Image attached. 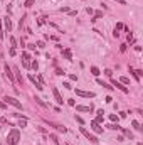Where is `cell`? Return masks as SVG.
<instances>
[{
  "label": "cell",
  "instance_id": "cell-30",
  "mask_svg": "<svg viewBox=\"0 0 143 145\" xmlns=\"http://www.w3.org/2000/svg\"><path fill=\"white\" fill-rule=\"evenodd\" d=\"M59 12H69V9L67 7H62V9H59Z\"/></svg>",
  "mask_w": 143,
  "mask_h": 145
},
{
  "label": "cell",
  "instance_id": "cell-32",
  "mask_svg": "<svg viewBox=\"0 0 143 145\" xmlns=\"http://www.w3.org/2000/svg\"><path fill=\"white\" fill-rule=\"evenodd\" d=\"M67 145H71V144H67Z\"/></svg>",
  "mask_w": 143,
  "mask_h": 145
},
{
  "label": "cell",
  "instance_id": "cell-28",
  "mask_svg": "<svg viewBox=\"0 0 143 145\" xmlns=\"http://www.w3.org/2000/svg\"><path fill=\"white\" fill-rule=\"evenodd\" d=\"M69 78H71L72 81H77V76H76V74H71V76H69Z\"/></svg>",
  "mask_w": 143,
  "mask_h": 145
},
{
  "label": "cell",
  "instance_id": "cell-9",
  "mask_svg": "<svg viewBox=\"0 0 143 145\" xmlns=\"http://www.w3.org/2000/svg\"><path fill=\"white\" fill-rule=\"evenodd\" d=\"M91 126H93V130H94L96 133H103V128L99 126V123H98V122H93V123H91Z\"/></svg>",
  "mask_w": 143,
  "mask_h": 145
},
{
  "label": "cell",
  "instance_id": "cell-3",
  "mask_svg": "<svg viewBox=\"0 0 143 145\" xmlns=\"http://www.w3.org/2000/svg\"><path fill=\"white\" fill-rule=\"evenodd\" d=\"M81 133H83V135H84L86 138L89 140V142H93V144H98V138H96L94 135H91V133H89V132H88L86 128H83V126H81Z\"/></svg>",
  "mask_w": 143,
  "mask_h": 145
},
{
  "label": "cell",
  "instance_id": "cell-25",
  "mask_svg": "<svg viewBox=\"0 0 143 145\" xmlns=\"http://www.w3.org/2000/svg\"><path fill=\"white\" fill-rule=\"evenodd\" d=\"M86 12H88V14H89V15H91V14H94V10L91 9V7H88V9H86Z\"/></svg>",
  "mask_w": 143,
  "mask_h": 145
},
{
  "label": "cell",
  "instance_id": "cell-26",
  "mask_svg": "<svg viewBox=\"0 0 143 145\" xmlns=\"http://www.w3.org/2000/svg\"><path fill=\"white\" fill-rule=\"evenodd\" d=\"M0 39H3V29H2V22H0Z\"/></svg>",
  "mask_w": 143,
  "mask_h": 145
},
{
  "label": "cell",
  "instance_id": "cell-21",
  "mask_svg": "<svg viewBox=\"0 0 143 145\" xmlns=\"http://www.w3.org/2000/svg\"><path fill=\"white\" fill-rule=\"evenodd\" d=\"M56 74H57V76H62V74H64V71H62V69H59V68H57V69H56Z\"/></svg>",
  "mask_w": 143,
  "mask_h": 145
},
{
  "label": "cell",
  "instance_id": "cell-20",
  "mask_svg": "<svg viewBox=\"0 0 143 145\" xmlns=\"http://www.w3.org/2000/svg\"><path fill=\"white\" fill-rule=\"evenodd\" d=\"M105 74L106 76H113V71L111 69H105Z\"/></svg>",
  "mask_w": 143,
  "mask_h": 145
},
{
  "label": "cell",
  "instance_id": "cell-7",
  "mask_svg": "<svg viewBox=\"0 0 143 145\" xmlns=\"http://www.w3.org/2000/svg\"><path fill=\"white\" fill-rule=\"evenodd\" d=\"M113 84H114V86H116V88H118V89H121L123 93H128V88H126V86H123L121 83H118L116 79H113Z\"/></svg>",
  "mask_w": 143,
  "mask_h": 145
},
{
  "label": "cell",
  "instance_id": "cell-23",
  "mask_svg": "<svg viewBox=\"0 0 143 145\" xmlns=\"http://www.w3.org/2000/svg\"><path fill=\"white\" fill-rule=\"evenodd\" d=\"M109 120H111V122H118V116L116 115H109Z\"/></svg>",
  "mask_w": 143,
  "mask_h": 145
},
{
  "label": "cell",
  "instance_id": "cell-12",
  "mask_svg": "<svg viewBox=\"0 0 143 145\" xmlns=\"http://www.w3.org/2000/svg\"><path fill=\"white\" fill-rule=\"evenodd\" d=\"M3 22H5V27H7V30L10 32V29H12V22H10V19H9V17H5V19H3Z\"/></svg>",
  "mask_w": 143,
  "mask_h": 145
},
{
  "label": "cell",
  "instance_id": "cell-18",
  "mask_svg": "<svg viewBox=\"0 0 143 145\" xmlns=\"http://www.w3.org/2000/svg\"><path fill=\"white\" fill-rule=\"evenodd\" d=\"M51 140H52V142H54L56 145H59V140H57V137H56V135H51Z\"/></svg>",
  "mask_w": 143,
  "mask_h": 145
},
{
  "label": "cell",
  "instance_id": "cell-11",
  "mask_svg": "<svg viewBox=\"0 0 143 145\" xmlns=\"http://www.w3.org/2000/svg\"><path fill=\"white\" fill-rule=\"evenodd\" d=\"M62 56L66 59H72V56H71V51L69 49H62Z\"/></svg>",
  "mask_w": 143,
  "mask_h": 145
},
{
  "label": "cell",
  "instance_id": "cell-6",
  "mask_svg": "<svg viewBox=\"0 0 143 145\" xmlns=\"http://www.w3.org/2000/svg\"><path fill=\"white\" fill-rule=\"evenodd\" d=\"M52 95H54V98H56L57 103H62V96H61V93H59L57 88H52Z\"/></svg>",
  "mask_w": 143,
  "mask_h": 145
},
{
  "label": "cell",
  "instance_id": "cell-2",
  "mask_svg": "<svg viewBox=\"0 0 143 145\" xmlns=\"http://www.w3.org/2000/svg\"><path fill=\"white\" fill-rule=\"evenodd\" d=\"M3 101H5V103H9V105H14L15 108H22V103L17 101L15 98H12V96H5V98H3Z\"/></svg>",
  "mask_w": 143,
  "mask_h": 145
},
{
  "label": "cell",
  "instance_id": "cell-15",
  "mask_svg": "<svg viewBox=\"0 0 143 145\" xmlns=\"http://www.w3.org/2000/svg\"><path fill=\"white\" fill-rule=\"evenodd\" d=\"M91 73H93L94 76H99V74H101V73H99V69L96 68V66H93V68H91Z\"/></svg>",
  "mask_w": 143,
  "mask_h": 145
},
{
  "label": "cell",
  "instance_id": "cell-5",
  "mask_svg": "<svg viewBox=\"0 0 143 145\" xmlns=\"http://www.w3.org/2000/svg\"><path fill=\"white\" fill-rule=\"evenodd\" d=\"M5 74H7V78H9L12 83H15V78H14V73H12V69L9 68V64H5Z\"/></svg>",
  "mask_w": 143,
  "mask_h": 145
},
{
  "label": "cell",
  "instance_id": "cell-31",
  "mask_svg": "<svg viewBox=\"0 0 143 145\" xmlns=\"http://www.w3.org/2000/svg\"><path fill=\"white\" fill-rule=\"evenodd\" d=\"M118 3H121V5H125V0H116Z\"/></svg>",
  "mask_w": 143,
  "mask_h": 145
},
{
  "label": "cell",
  "instance_id": "cell-16",
  "mask_svg": "<svg viewBox=\"0 0 143 145\" xmlns=\"http://www.w3.org/2000/svg\"><path fill=\"white\" fill-rule=\"evenodd\" d=\"M34 2H36V0H25V3H24V5H25V7H32V5H34Z\"/></svg>",
  "mask_w": 143,
  "mask_h": 145
},
{
  "label": "cell",
  "instance_id": "cell-24",
  "mask_svg": "<svg viewBox=\"0 0 143 145\" xmlns=\"http://www.w3.org/2000/svg\"><path fill=\"white\" fill-rule=\"evenodd\" d=\"M121 83H123V84H128V83H130V79H128V78H121Z\"/></svg>",
  "mask_w": 143,
  "mask_h": 145
},
{
  "label": "cell",
  "instance_id": "cell-10",
  "mask_svg": "<svg viewBox=\"0 0 143 145\" xmlns=\"http://www.w3.org/2000/svg\"><path fill=\"white\" fill-rule=\"evenodd\" d=\"M76 110H77V111H91V110H93V106H91V105H89V106H83V105H77Z\"/></svg>",
  "mask_w": 143,
  "mask_h": 145
},
{
  "label": "cell",
  "instance_id": "cell-8",
  "mask_svg": "<svg viewBox=\"0 0 143 145\" xmlns=\"http://www.w3.org/2000/svg\"><path fill=\"white\" fill-rule=\"evenodd\" d=\"M29 79H30V81H32V83H34V84H36V88H37V89H42V84H40V83H39L37 79H36V76H32V74H29Z\"/></svg>",
  "mask_w": 143,
  "mask_h": 145
},
{
  "label": "cell",
  "instance_id": "cell-27",
  "mask_svg": "<svg viewBox=\"0 0 143 145\" xmlns=\"http://www.w3.org/2000/svg\"><path fill=\"white\" fill-rule=\"evenodd\" d=\"M22 58H24V59H25V61H27V59H30V56H29L27 52H24V54H22Z\"/></svg>",
  "mask_w": 143,
  "mask_h": 145
},
{
  "label": "cell",
  "instance_id": "cell-13",
  "mask_svg": "<svg viewBox=\"0 0 143 145\" xmlns=\"http://www.w3.org/2000/svg\"><path fill=\"white\" fill-rule=\"evenodd\" d=\"M14 71H15V76H17V81H19L20 84H22V76H20V73H19V68H14Z\"/></svg>",
  "mask_w": 143,
  "mask_h": 145
},
{
  "label": "cell",
  "instance_id": "cell-19",
  "mask_svg": "<svg viewBox=\"0 0 143 145\" xmlns=\"http://www.w3.org/2000/svg\"><path fill=\"white\" fill-rule=\"evenodd\" d=\"M131 125H133L135 128H136V130H142V126H140V123H138V122H133Z\"/></svg>",
  "mask_w": 143,
  "mask_h": 145
},
{
  "label": "cell",
  "instance_id": "cell-29",
  "mask_svg": "<svg viewBox=\"0 0 143 145\" xmlns=\"http://www.w3.org/2000/svg\"><path fill=\"white\" fill-rule=\"evenodd\" d=\"M5 122H7V120H5V118H0V128H2V125H3V123H5Z\"/></svg>",
  "mask_w": 143,
  "mask_h": 145
},
{
  "label": "cell",
  "instance_id": "cell-22",
  "mask_svg": "<svg viewBox=\"0 0 143 145\" xmlns=\"http://www.w3.org/2000/svg\"><path fill=\"white\" fill-rule=\"evenodd\" d=\"M125 135H126V137H130V138H133V133H131L130 130H125Z\"/></svg>",
  "mask_w": 143,
  "mask_h": 145
},
{
  "label": "cell",
  "instance_id": "cell-4",
  "mask_svg": "<svg viewBox=\"0 0 143 145\" xmlns=\"http://www.w3.org/2000/svg\"><path fill=\"white\" fill-rule=\"evenodd\" d=\"M76 95L77 96H83V98H94L96 95L91 93V91H83V89H76Z\"/></svg>",
  "mask_w": 143,
  "mask_h": 145
},
{
  "label": "cell",
  "instance_id": "cell-17",
  "mask_svg": "<svg viewBox=\"0 0 143 145\" xmlns=\"http://www.w3.org/2000/svg\"><path fill=\"white\" fill-rule=\"evenodd\" d=\"M54 126H56V130H57V132H62V133L66 132V128H64V126H61V125H54Z\"/></svg>",
  "mask_w": 143,
  "mask_h": 145
},
{
  "label": "cell",
  "instance_id": "cell-14",
  "mask_svg": "<svg viewBox=\"0 0 143 145\" xmlns=\"http://www.w3.org/2000/svg\"><path fill=\"white\" fill-rule=\"evenodd\" d=\"M98 84H99V86H103V88H108V89H111V86H109V84H106L105 81H101V79H98Z\"/></svg>",
  "mask_w": 143,
  "mask_h": 145
},
{
  "label": "cell",
  "instance_id": "cell-1",
  "mask_svg": "<svg viewBox=\"0 0 143 145\" xmlns=\"http://www.w3.org/2000/svg\"><path fill=\"white\" fill-rule=\"evenodd\" d=\"M20 140V132L17 128H14V130H10L9 135H7V144L9 145H17Z\"/></svg>",
  "mask_w": 143,
  "mask_h": 145
}]
</instances>
